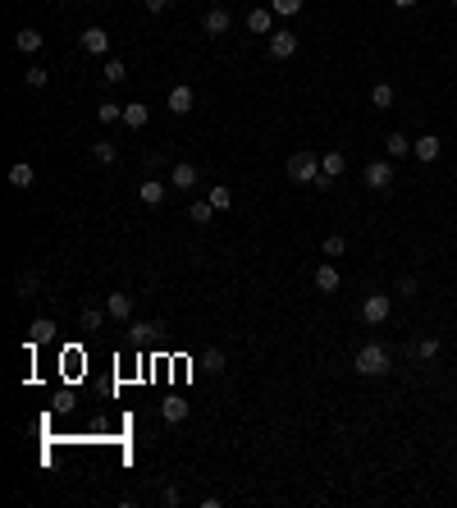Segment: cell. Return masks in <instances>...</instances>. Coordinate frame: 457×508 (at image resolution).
<instances>
[{
	"label": "cell",
	"instance_id": "obj_1",
	"mask_svg": "<svg viewBox=\"0 0 457 508\" xmlns=\"http://www.w3.org/2000/svg\"><path fill=\"white\" fill-rule=\"evenodd\" d=\"M393 366V353L384 343H361L357 348V376H384Z\"/></svg>",
	"mask_w": 457,
	"mask_h": 508
},
{
	"label": "cell",
	"instance_id": "obj_2",
	"mask_svg": "<svg viewBox=\"0 0 457 508\" xmlns=\"http://www.w3.org/2000/svg\"><path fill=\"white\" fill-rule=\"evenodd\" d=\"M288 179H293V183H316L320 179V156L316 151H293L288 156Z\"/></svg>",
	"mask_w": 457,
	"mask_h": 508
},
{
	"label": "cell",
	"instance_id": "obj_3",
	"mask_svg": "<svg viewBox=\"0 0 457 508\" xmlns=\"http://www.w3.org/2000/svg\"><path fill=\"white\" fill-rule=\"evenodd\" d=\"M393 311V298L389 293H370L366 302H361V316H366V325H380V320H389Z\"/></svg>",
	"mask_w": 457,
	"mask_h": 508
},
{
	"label": "cell",
	"instance_id": "obj_4",
	"mask_svg": "<svg viewBox=\"0 0 457 508\" xmlns=\"http://www.w3.org/2000/svg\"><path fill=\"white\" fill-rule=\"evenodd\" d=\"M78 46H83L88 56H106V51H110V33H106V28H83Z\"/></svg>",
	"mask_w": 457,
	"mask_h": 508
},
{
	"label": "cell",
	"instance_id": "obj_5",
	"mask_svg": "<svg viewBox=\"0 0 457 508\" xmlns=\"http://www.w3.org/2000/svg\"><path fill=\"white\" fill-rule=\"evenodd\" d=\"M389 183H393V165H389V161H370V165H366V188L384 192Z\"/></svg>",
	"mask_w": 457,
	"mask_h": 508
},
{
	"label": "cell",
	"instance_id": "obj_6",
	"mask_svg": "<svg viewBox=\"0 0 457 508\" xmlns=\"http://www.w3.org/2000/svg\"><path fill=\"white\" fill-rule=\"evenodd\" d=\"M192 106H197V92L188 88V83H174V88H169V110L174 115H192Z\"/></svg>",
	"mask_w": 457,
	"mask_h": 508
},
{
	"label": "cell",
	"instance_id": "obj_7",
	"mask_svg": "<svg viewBox=\"0 0 457 508\" xmlns=\"http://www.w3.org/2000/svg\"><path fill=\"white\" fill-rule=\"evenodd\" d=\"M165 192H169V183H160V179H147V183H138V202H142V206H160Z\"/></svg>",
	"mask_w": 457,
	"mask_h": 508
},
{
	"label": "cell",
	"instance_id": "obj_8",
	"mask_svg": "<svg viewBox=\"0 0 457 508\" xmlns=\"http://www.w3.org/2000/svg\"><path fill=\"white\" fill-rule=\"evenodd\" d=\"M270 56H274V60L297 56V37H293V33H283V28H279V33H270Z\"/></svg>",
	"mask_w": 457,
	"mask_h": 508
},
{
	"label": "cell",
	"instance_id": "obj_9",
	"mask_svg": "<svg viewBox=\"0 0 457 508\" xmlns=\"http://www.w3.org/2000/svg\"><path fill=\"white\" fill-rule=\"evenodd\" d=\"M169 183H174L178 192L197 188V165H192V161H178V165H174V174H169Z\"/></svg>",
	"mask_w": 457,
	"mask_h": 508
},
{
	"label": "cell",
	"instance_id": "obj_10",
	"mask_svg": "<svg viewBox=\"0 0 457 508\" xmlns=\"http://www.w3.org/2000/svg\"><path fill=\"white\" fill-rule=\"evenodd\" d=\"M51 339H55V320L51 316H37L33 325H28V343L37 348V343H51Z\"/></svg>",
	"mask_w": 457,
	"mask_h": 508
},
{
	"label": "cell",
	"instance_id": "obj_11",
	"mask_svg": "<svg viewBox=\"0 0 457 508\" xmlns=\"http://www.w3.org/2000/svg\"><path fill=\"white\" fill-rule=\"evenodd\" d=\"M228 23H233V19H228V10H219V5H215V10H206L201 28H206L210 37H224V33H228Z\"/></svg>",
	"mask_w": 457,
	"mask_h": 508
},
{
	"label": "cell",
	"instance_id": "obj_12",
	"mask_svg": "<svg viewBox=\"0 0 457 508\" xmlns=\"http://www.w3.org/2000/svg\"><path fill=\"white\" fill-rule=\"evenodd\" d=\"M412 156H416V161H425V165H430V161H439V138H435V133L416 138V142H412Z\"/></svg>",
	"mask_w": 457,
	"mask_h": 508
},
{
	"label": "cell",
	"instance_id": "obj_13",
	"mask_svg": "<svg viewBox=\"0 0 457 508\" xmlns=\"http://www.w3.org/2000/svg\"><path fill=\"white\" fill-rule=\"evenodd\" d=\"M247 28H251L256 37H270V33H274V10H251V14H247Z\"/></svg>",
	"mask_w": 457,
	"mask_h": 508
},
{
	"label": "cell",
	"instance_id": "obj_14",
	"mask_svg": "<svg viewBox=\"0 0 457 508\" xmlns=\"http://www.w3.org/2000/svg\"><path fill=\"white\" fill-rule=\"evenodd\" d=\"M14 51H23V56L42 51V33H37V28H19V33H14Z\"/></svg>",
	"mask_w": 457,
	"mask_h": 508
},
{
	"label": "cell",
	"instance_id": "obj_15",
	"mask_svg": "<svg viewBox=\"0 0 457 508\" xmlns=\"http://www.w3.org/2000/svg\"><path fill=\"white\" fill-rule=\"evenodd\" d=\"M343 170H348V156H343V151H325V156H320V174H325V179H338Z\"/></svg>",
	"mask_w": 457,
	"mask_h": 508
},
{
	"label": "cell",
	"instance_id": "obj_16",
	"mask_svg": "<svg viewBox=\"0 0 457 508\" xmlns=\"http://www.w3.org/2000/svg\"><path fill=\"white\" fill-rule=\"evenodd\" d=\"M147 120H151V110H147L142 101H128V106H124V120H119V124H128V129L138 133V129H142V124H147Z\"/></svg>",
	"mask_w": 457,
	"mask_h": 508
},
{
	"label": "cell",
	"instance_id": "obj_17",
	"mask_svg": "<svg viewBox=\"0 0 457 508\" xmlns=\"http://www.w3.org/2000/svg\"><path fill=\"white\" fill-rule=\"evenodd\" d=\"M106 311H110L115 320H128V316H133V298H128V293H110V298H106Z\"/></svg>",
	"mask_w": 457,
	"mask_h": 508
},
{
	"label": "cell",
	"instance_id": "obj_18",
	"mask_svg": "<svg viewBox=\"0 0 457 508\" xmlns=\"http://www.w3.org/2000/svg\"><path fill=\"white\" fill-rule=\"evenodd\" d=\"M33 183H37V174H33V165H28V161L10 165V188H33Z\"/></svg>",
	"mask_w": 457,
	"mask_h": 508
},
{
	"label": "cell",
	"instance_id": "obj_19",
	"mask_svg": "<svg viewBox=\"0 0 457 508\" xmlns=\"http://www.w3.org/2000/svg\"><path fill=\"white\" fill-rule=\"evenodd\" d=\"M160 417L169 421V426H174V421H183V417H188V403H183L178 394H169V398L160 403Z\"/></svg>",
	"mask_w": 457,
	"mask_h": 508
},
{
	"label": "cell",
	"instance_id": "obj_20",
	"mask_svg": "<svg viewBox=\"0 0 457 508\" xmlns=\"http://www.w3.org/2000/svg\"><path fill=\"white\" fill-rule=\"evenodd\" d=\"M316 288H320V293H334V288H338V270H334V265H316Z\"/></svg>",
	"mask_w": 457,
	"mask_h": 508
},
{
	"label": "cell",
	"instance_id": "obj_21",
	"mask_svg": "<svg viewBox=\"0 0 457 508\" xmlns=\"http://www.w3.org/2000/svg\"><path fill=\"white\" fill-rule=\"evenodd\" d=\"M384 147H389V156H393V161H403V156H412V142H407L403 133H389V142H384Z\"/></svg>",
	"mask_w": 457,
	"mask_h": 508
},
{
	"label": "cell",
	"instance_id": "obj_22",
	"mask_svg": "<svg viewBox=\"0 0 457 508\" xmlns=\"http://www.w3.org/2000/svg\"><path fill=\"white\" fill-rule=\"evenodd\" d=\"M210 215H215L210 202H192V206H188V220H192V224H210Z\"/></svg>",
	"mask_w": 457,
	"mask_h": 508
},
{
	"label": "cell",
	"instance_id": "obj_23",
	"mask_svg": "<svg viewBox=\"0 0 457 508\" xmlns=\"http://www.w3.org/2000/svg\"><path fill=\"white\" fill-rule=\"evenodd\" d=\"M101 78H106V83H124V78H128V65H124V60H106Z\"/></svg>",
	"mask_w": 457,
	"mask_h": 508
},
{
	"label": "cell",
	"instance_id": "obj_24",
	"mask_svg": "<svg viewBox=\"0 0 457 508\" xmlns=\"http://www.w3.org/2000/svg\"><path fill=\"white\" fill-rule=\"evenodd\" d=\"M206 202H210V206H215V211H228V206H233V192H228L224 183H215V188H210V197H206Z\"/></svg>",
	"mask_w": 457,
	"mask_h": 508
},
{
	"label": "cell",
	"instance_id": "obj_25",
	"mask_svg": "<svg viewBox=\"0 0 457 508\" xmlns=\"http://www.w3.org/2000/svg\"><path fill=\"white\" fill-rule=\"evenodd\" d=\"M439 353H444V343H439V339H421V343H416V357H421V362H435Z\"/></svg>",
	"mask_w": 457,
	"mask_h": 508
},
{
	"label": "cell",
	"instance_id": "obj_26",
	"mask_svg": "<svg viewBox=\"0 0 457 508\" xmlns=\"http://www.w3.org/2000/svg\"><path fill=\"white\" fill-rule=\"evenodd\" d=\"M370 101H375L380 110H389V106H393V83H375V92H370Z\"/></svg>",
	"mask_w": 457,
	"mask_h": 508
},
{
	"label": "cell",
	"instance_id": "obj_27",
	"mask_svg": "<svg viewBox=\"0 0 457 508\" xmlns=\"http://www.w3.org/2000/svg\"><path fill=\"white\" fill-rule=\"evenodd\" d=\"M97 120H101V124L124 120V106H115V101H101V106H97Z\"/></svg>",
	"mask_w": 457,
	"mask_h": 508
},
{
	"label": "cell",
	"instance_id": "obj_28",
	"mask_svg": "<svg viewBox=\"0 0 457 508\" xmlns=\"http://www.w3.org/2000/svg\"><path fill=\"white\" fill-rule=\"evenodd\" d=\"M92 156H97V165H110V161L119 156V147H115V142H106V138H101V142L92 147Z\"/></svg>",
	"mask_w": 457,
	"mask_h": 508
},
{
	"label": "cell",
	"instance_id": "obj_29",
	"mask_svg": "<svg viewBox=\"0 0 457 508\" xmlns=\"http://www.w3.org/2000/svg\"><path fill=\"white\" fill-rule=\"evenodd\" d=\"M270 10L279 14V19H293V14L302 10V0H270Z\"/></svg>",
	"mask_w": 457,
	"mask_h": 508
},
{
	"label": "cell",
	"instance_id": "obj_30",
	"mask_svg": "<svg viewBox=\"0 0 457 508\" xmlns=\"http://www.w3.org/2000/svg\"><path fill=\"white\" fill-rule=\"evenodd\" d=\"M348 252V238H343V233H329L325 238V256H343Z\"/></svg>",
	"mask_w": 457,
	"mask_h": 508
},
{
	"label": "cell",
	"instance_id": "obj_31",
	"mask_svg": "<svg viewBox=\"0 0 457 508\" xmlns=\"http://www.w3.org/2000/svg\"><path fill=\"white\" fill-rule=\"evenodd\" d=\"M23 78H28V88H46V83H51V69H42V65H37V69H28Z\"/></svg>",
	"mask_w": 457,
	"mask_h": 508
},
{
	"label": "cell",
	"instance_id": "obj_32",
	"mask_svg": "<svg viewBox=\"0 0 457 508\" xmlns=\"http://www.w3.org/2000/svg\"><path fill=\"white\" fill-rule=\"evenodd\" d=\"M398 298H416V279H412V275L398 279Z\"/></svg>",
	"mask_w": 457,
	"mask_h": 508
},
{
	"label": "cell",
	"instance_id": "obj_33",
	"mask_svg": "<svg viewBox=\"0 0 457 508\" xmlns=\"http://www.w3.org/2000/svg\"><path fill=\"white\" fill-rule=\"evenodd\" d=\"M83 330H101V311H97V307L83 311Z\"/></svg>",
	"mask_w": 457,
	"mask_h": 508
},
{
	"label": "cell",
	"instance_id": "obj_34",
	"mask_svg": "<svg viewBox=\"0 0 457 508\" xmlns=\"http://www.w3.org/2000/svg\"><path fill=\"white\" fill-rule=\"evenodd\" d=\"M206 366H210V371H224V348H210V353H206Z\"/></svg>",
	"mask_w": 457,
	"mask_h": 508
},
{
	"label": "cell",
	"instance_id": "obj_35",
	"mask_svg": "<svg viewBox=\"0 0 457 508\" xmlns=\"http://www.w3.org/2000/svg\"><path fill=\"white\" fill-rule=\"evenodd\" d=\"M19 293H37V275H23L19 279Z\"/></svg>",
	"mask_w": 457,
	"mask_h": 508
},
{
	"label": "cell",
	"instance_id": "obj_36",
	"mask_svg": "<svg viewBox=\"0 0 457 508\" xmlns=\"http://www.w3.org/2000/svg\"><path fill=\"white\" fill-rule=\"evenodd\" d=\"M142 5H147L151 14H165V10H169V0H142Z\"/></svg>",
	"mask_w": 457,
	"mask_h": 508
},
{
	"label": "cell",
	"instance_id": "obj_37",
	"mask_svg": "<svg viewBox=\"0 0 457 508\" xmlns=\"http://www.w3.org/2000/svg\"><path fill=\"white\" fill-rule=\"evenodd\" d=\"M416 0H393V10H412Z\"/></svg>",
	"mask_w": 457,
	"mask_h": 508
},
{
	"label": "cell",
	"instance_id": "obj_38",
	"mask_svg": "<svg viewBox=\"0 0 457 508\" xmlns=\"http://www.w3.org/2000/svg\"><path fill=\"white\" fill-rule=\"evenodd\" d=\"M453 174H457V161H453Z\"/></svg>",
	"mask_w": 457,
	"mask_h": 508
},
{
	"label": "cell",
	"instance_id": "obj_39",
	"mask_svg": "<svg viewBox=\"0 0 457 508\" xmlns=\"http://www.w3.org/2000/svg\"><path fill=\"white\" fill-rule=\"evenodd\" d=\"M453 5H457V0H453Z\"/></svg>",
	"mask_w": 457,
	"mask_h": 508
}]
</instances>
